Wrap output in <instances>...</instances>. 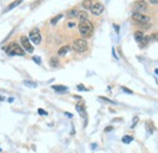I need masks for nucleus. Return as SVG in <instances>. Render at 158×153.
<instances>
[{"label": "nucleus", "mask_w": 158, "mask_h": 153, "mask_svg": "<svg viewBox=\"0 0 158 153\" xmlns=\"http://www.w3.org/2000/svg\"><path fill=\"white\" fill-rule=\"evenodd\" d=\"M78 31H79V34L82 35V38L87 40L88 38H91V35L94 33V25L89 20L80 21L78 25Z\"/></svg>", "instance_id": "f257e3e1"}, {"label": "nucleus", "mask_w": 158, "mask_h": 153, "mask_svg": "<svg viewBox=\"0 0 158 153\" xmlns=\"http://www.w3.org/2000/svg\"><path fill=\"white\" fill-rule=\"evenodd\" d=\"M4 51L9 55V56H25L26 51L17 44V43H11L7 46L4 48Z\"/></svg>", "instance_id": "f03ea898"}, {"label": "nucleus", "mask_w": 158, "mask_h": 153, "mask_svg": "<svg viewBox=\"0 0 158 153\" xmlns=\"http://www.w3.org/2000/svg\"><path fill=\"white\" fill-rule=\"evenodd\" d=\"M72 49H73L75 52H78V54H84V52L89 49V44H88V41H87L85 39L79 38V39L73 40V43H72Z\"/></svg>", "instance_id": "7ed1b4c3"}, {"label": "nucleus", "mask_w": 158, "mask_h": 153, "mask_svg": "<svg viewBox=\"0 0 158 153\" xmlns=\"http://www.w3.org/2000/svg\"><path fill=\"white\" fill-rule=\"evenodd\" d=\"M131 9H133L134 12L146 13V12L150 10V6H148V4H147L145 0H136V1L131 5Z\"/></svg>", "instance_id": "20e7f679"}, {"label": "nucleus", "mask_w": 158, "mask_h": 153, "mask_svg": "<svg viewBox=\"0 0 158 153\" xmlns=\"http://www.w3.org/2000/svg\"><path fill=\"white\" fill-rule=\"evenodd\" d=\"M131 18H133V22L136 23V25H144V23H150L151 21V17L148 15H145V13H139V12H134L131 15Z\"/></svg>", "instance_id": "39448f33"}, {"label": "nucleus", "mask_w": 158, "mask_h": 153, "mask_svg": "<svg viewBox=\"0 0 158 153\" xmlns=\"http://www.w3.org/2000/svg\"><path fill=\"white\" fill-rule=\"evenodd\" d=\"M103 10H105V6H103V4L101 1H98V0H94L93 1V5L90 7V11H91V13L94 16H100L103 12Z\"/></svg>", "instance_id": "423d86ee"}, {"label": "nucleus", "mask_w": 158, "mask_h": 153, "mask_svg": "<svg viewBox=\"0 0 158 153\" xmlns=\"http://www.w3.org/2000/svg\"><path fill=\"white\" fill-rule=\"evenodd\" d=\"M20 40H21V44H22V49H23L26 52H29V54H32V52L34 51V48H33L32 43L29 41L28 36H26V35H21Z\"/></svg>", "instance_id": "0eeeda50"}, {"label": "nucleus", "mask_w": 158, "mask_h": 153, "mask_svg": "<svg viewBox=\"0 0 158 153\" xmlns=\"http://www.w3.org/2000/svg\"><path fill=\"white\" fill-rule=\"evenodd\" d=\"M28 39H29V41H31V43L35 44V45L40 44V41H41V34H40V31H39L38 28L32 29L31 33H29Z\"/></svg>", "instance_id": "6e6552de"}, {"label": "nucleus", "mask_w": 158, "mask_h": 153, "mask_svg": "<svg viewBox=\"0 0 158 153\" xmlns=\"http://www.w3.org/2000/svg\"><path fill=\"white\" fill-rule=\"evenodd\" d=\"M22 2H23V0H15V1H12L10 5H7V6H6V9H5L2 12H4V13H5V12H9V11H11L12 9L17 7V6H18L20 4H22Z\"/></svg>", "instance_id": "1a4fd4ad"}, {"label": "nucleus", "mask_w": 158, "mask_h": 153, "mask_svg": "<svg viewBox=\"0 0 158 153\" xmlns=\"http://www.w3.org/2000/svg\"><path fill=\"white\" fill-rule=\"evenodd\" d=\"M78 12H79V10H78L77 7H72V9H69V10L67 11L66 16H67L68 18H75L77 15H78Z\"/></svg>", "instance_id": "9d476101"}, {"label": "nucleus", "mask_w": 158, "mask_h": 153, "mask_svg": "<svg viewBox=\"0 0 158 153\" xmlns=\"http://www.w3.org/2000/svg\"><path fill=\"white\" fill-rule=\"evenodd\" d=\"M75 108H77V111L79 112V114L82 117L85 116V106H84V102H78L77 106H75Z\"/></svg>", "instance_id": "9b49d317"}, {"label": "nucleus", "mask_w": 158, "mask_h": 153, "mask_svg": "<svg viewBox=\"0 0 158 153\" xmlns=\"http://www.w3.org/2000/svg\"><path fill=\"white\" fill-rule=\"evenodd\" d=\"M77 18H79V21H85V20L89 18V15H88V12H87L85 10H82V11L78 12Z\"/></svg>", "instance_id": "f8f14e48"}, {"label": "nucleus", "mask_w": 158, "mask_h": 153, "mask_svg": "<svg viewBox=\"0 0 158 153\" xmlns=\"http://www.w3.org/2000/svg\"><path fill=\"white\" fill-rule=\"evenodd\" d=\"M69 49H71V46H68V45H63V46H61V48L59 49L57 55H59V56H64V55L69 51Z\"/></svg>", "instance_id": "ddd939ff"}, {"label": "nucleus", "mask_w": 158, "mask_h": 153, "mask_svg": "<svg viewBox=\"0 0 158 153\" xmlns=\"http://www.w3.org/2000/svg\"><path fill=\"white\" fill-rule=\"evenodd\" d=\"M93 1H94V0H83V1H82L83 9H84V10H90V7H91V5H93Z\"/></svg>", "instance_id": "4468645a"}, {"label": "nucleus", "mask_w": 158, "mask_h": 153, "mask_svg": "<svg viewBox=\"0 0 158 153\" xmlns=\"http://www.w3.org/2000/svg\"><path fill=\"white\" fill-rule=\"evenodd\" d=\"M49 63H50V67H59L60 66V61H59V57H55V56H52L51 59H50V61H49Z\"/></svg>", "instance_id": "2eb2a0df"}, {"label": "nucleus", "mask_w": 158, "mask_h": 153, "mask_svg": "<svg viewBox=\"0 0 158 153\" xmlns=\"http://www.w3.org/2000/svg\"><path fill=\"white\" fill-rule=\"evenodd\" d=\"M52 89L57 92H66L68 90V88L64 85H52Z\"/></svg>", "instance_id": "dca6fc26"}, {"label": "nucleus", "mask_w": 158, "mask_h": 153, "mask_svg": "<svg viewBox=\"0 0 158 153\" xmlns=\"http://www.w3.org/2000/svg\"><path fill=\"white\" fill-rule=\"evenodd\" d=\"M145 35H144V33L142 31H136L134 33V38H135V40L137 41V43H140L141 40H142V38H144Z\"/></svg>", "instance_id": "f3484780"}, {"label": "nucleus", "mask_w": 158, "mask_h": 153, "mask_svg": "<svg viewBox=\"0 0 158 153\" xmlns=\"http://www.w3.org/2000/svg\"><path fill=\"white\" fill-rule=\"evenodd\" d=\"M150 43V36H144L142 40L140 41V48H146Z\"/></svg>", "instance_id": "a211bd4d"}, {"label": "nucleus", "mask_w": 158, "mask_h": 153, "mask_svg": "<svg viewBox=\"0 0 158 153\" xmlns=\"http://www.w3.org/2000/svg\"><path fill=\"white\" fill-rule=\"evenodd\" d=\"M147 125H146V129H147V131H148V134H152L153 131H155V126H153V123L151 122H147L146 123Z\"/></svg>", "instance_id": "6ab92c4d"}, {"label": "nucleus", "mask_w": 158, "mask_h": 153, "mask_svg": "<svg viewBox=\"0 0 158 153\" xmlns=\"http://www.w3.org/2000/svg\"><path fill=\"white\" fill-rule=\"evenodd\" d=\"M62 17H63V15H62V13H60V15H57L56 17H54V18L51 20V22H50V23H51L52 26H55V25L59 22V20H60V18H62Z\"/></svg>", "instance_id": "aec40b11"}, {"label": "nucleus", "mask_w": 158, "mask_h": 153, "mask_svg": "<svg viewBox=\"0 0 158 153\" xmlns=\"http://www.w3.org/2000/svg\"><path fill=\"white\" fill-rule=\"evenodd\" d=\"M134 139H133V136H129V135H125V136H123V139H122V141L124 142V143H130L131 141H133Z\"/></svg>", "instance_id": "412c9836"}, {"label": "nucleus", "mask_w": 158, "mask_h": 153, "mask_svg": "<svg viewBox=\"0 0 158 153\" xmlns=\"http://www.w3.org/2000/svg\"><path fill=\"white\" fill-rule=\"evenodd\" d=\"M25 84H26L27 86H31V88H35V86H37V83L29 82V80H25Z\"/></svg>", "instance_id": "4be33fe9"}, {"label": "nucleus", "mask_w": 158, "mask_h": 153, "mask_svg": "<svg viewBox=\"0 0 158 153\" xmlns=\"http://www.w3.org/2000/svg\"><path fill=\"white\" fill-rule=\"evenodd\" d=\"M137 122H139V117H137V116H135V117H134V120H133V123H131V129H134V128L136 126Z\"/></svg>", "instance_id": "5701e85b"}, {"label": "nucleus", "mask_w": 158, "mask_h": 153, "mask_svg": "<svg viewBox=\"0 0 158 153\" xmlns=\"http://www.w3.org/2000/svg\"><path fill=\"white\" fill-rule=\"evenodd\" d=\"M33 61L35 62L37 64H41V60H40L39 56H33Z\"/></svg>", "instance_id": "b1692460"}, {"label": "nucleus", "mask_w": 158, "mask_h": 153, "mask_svg": "<svg viewBox=\"0 0 158 153\" xmlns=\"http://www.w3.org/2000/svg\"><path fill=\"white\" fill-rule=\"evenodd\" d=\"M77 89H78L79 91H83V90H87V88H85V86H84L83 84H79V85L77 86Z\"/></svg>", "instance_id": "393cba45"}, {"label": "nucleus", "mask_w": 158, "mask_h": 153, "mask_svg": "<svg viewBox=\"0 0 158 153\" xmlns=\"http://www.w3.org/2000/svg\"><path fill=\"white\" fill-rule=\"evenodd\" d=\"M122 90H123L124 92H126V94H133V90L128 89V88H125V86H122Z\"/></svg>", "instance_id": "a878e982"}, {"label": "nucleus", "mask_w": 158, "mask_h": 153, "mask_svg": "<svg viewBox=\"0 0 158 153\" xmlns=\"http://www.w3.org/2000/svg\"><path fill=\"white\" fill-rule=\"evenodd\" d=\"M38 113H39L40 116H46V114H48V113H46L44 109H41V108H39V109H38Z\"/></svg>", "instance_id": "bb28decb"}, {"label": "nucleus", "mask_w": 158, "mask_h": 153, "mask_svg": "<svg viewBox=\"0 0 158 153\" xmlns=\"http://www.w3.org/2000/svg\"><path fill=\"white\" fill-rule=\"evenodd\" d=\"M100 98H101V100H103V101H106V102H110V103H113V101H111V100H108V98H106V97H102V96H100Z\"/></svg>", "instance_id": "cd10ccee"}, {"label": "nucleus", "mask_w": 158, "mask_h": 153, "mask_svg": "<svg viewBox=\"0 0 158 153\" xmlns=\"http://www.w3.org/2000/svg\"><path fill=\"white\" fill-rule=\"evenodd\" d=\"M148 2H150V4H152V5H157L158 0H148Z\"/></svg>", "instance_id": "c85d7f7f"}, {"label": "nucleus", "mask_w": 158, "mask_h": 153, "mask_svg": "<svg viewBox=\"0 0 158 153\" xmlns=\"http://www.w3.org/2000/svg\"><path fill=\"white\" fill-rule=\"evenodd\" d=\"M68 27H69V28H73V27H75V23H74V22H69V23H68Z\"/></svg>", "instance_id": "c756f323"}, {"label": "nucleus", "mask_w": 158, "mask_h": 153, "mask_svg": "<svg viewBox=\"0 0 158 153\" xmlns=\"http://www.w3.org/2000/svg\"><path fill=\"white\" fill-rule=\"evenodd\" d=\"M113 27H114V29H116L117 33H119V26L118 25H113Z\"/></svg>", "instance_id": "7c9ffc66"}, {"label": "nucleus", "mask_w": 158, "mask_h": 153, "mask_svg": "<svg viewBox=\"0 0 158 153\" xmlns=\"http://www.w3.org/2000/svg\"><path fill=\"white\" fill-rule=\"evenodd\" d=\"M64 116H67L68 118H72L73 116H72V113H69V112H64Z\"/></svg>", "instance_id": "2f4dec72"}, {"label": "nucleus", "mask_w": 158, "mask_h": 153, "mask_svg": "<svg viewBox=\"0 0 158 153\" xmlns=\"http://www.w3.org/2000/svg\"><path fill=\"white\" fill-rule=\"evenodd\" d=\"M112 129H113V126H108V128H106V129H105V131H106V132H108V131H111Z\"/></svg>", "instance_id": "473e14b6"}]
</instances>
